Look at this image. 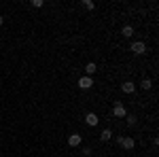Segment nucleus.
Instances as JSON below:
<instances>
[{"mask_svg": "<svg viewBox=\"0 0 159 157\" xmlns=\"http://www.w3.org/2000/svg\"><path fill=\"white\" fill-rule=\"evenodd\" d=\"M100 138H102L104 142H108L110 138H112V132H110V130H102V134H100Z\"/></svg>", "mask_w": 159, "mask_h": 157, "instance_id": "10", "label": "nucleus"}, {"mask_svg": "<svg viewBox=\"0 0 159 157\" xmlns=\"http://www.w3.org/2000/svg\"><path fill=\"white\" fill-rule=\"evenodd\" d=\"M129 51H132V53H136V55H142V53H147V45H144L142 40H136V43H132Z\"/></svg>", "mask_w": 159, "mask_h": 157, "instance_id": "1", "label": "nucleus"}, {"mask_svg": "<svg viewBox=\"0 0 159 157\" xmlns=\"http://www.w3.org/2000/svg\"><path fill=\"white\" fill-rule=\"evenodd\" d=\"M121 91H123V94H134V91H136V85L132 83V81H125V83L121 85Z\"/></svg>", "mask_w": 159, "mask_h": 157, "instance_id": "7", "label": "nucleus"}, {"mask_svg": "<svg viewBox=\"0 0 159 157\" xmlns=\"http://www.w3.org/2000/svg\"><path fill=\"white\" fill-rule=\"evenodd\" d=\"M140 87H142V89H151V87H153V81H151V79H144V81L140 83Z\"/></svg>", "mask_w": 159, "mask_h": 157, "instance_id": "11", "label": "nucleus"}, {"mask_svg": "<svg viewBox=\"0 0 159 157\" xmlns=\"http://www.w3.org/2000/svg\"><path fill=\"white\" fill-rule=\"evenodd\" d=\"M2 24H4V19H2V15H0V25H2Z\"/></svg>", "mask_w": 159, "mask_h": 157, "instance_id": "15", "label": "nucleus"}, {"mask_svg": "<svg viewBox=\"0 0 159 157\" xmlns=\"http://www.w3.org/2000/svg\"><path fill=\"white\" fill-rule=\"evenodd\" d=\"M91 85H93V79H91V76H81V79H79V87H81V89H89Z\"/></svg>", "mask_w": 159, "mask_h": 157, "instance_id": "6", "label": "nucleus"}, {"mask_svg": "<svg viewBox=\"0 0 159 157\" xmlns=\"http://www.w3.org/2000/svg\"><path fill=\"white\" fill-rule=\"evenodd\" d=\"M121 34L125 38H129V36H134V28L132 25H123V30H121Z\"/></svg>", "mask_w": 159, "mask_h": 157, "instance_id": "9", "label": "nucleus"}, {"mask_svg": "<svg viewBox=\"0 0 159 157\" xmlns=\"http://www.w3.org/2000/svg\"><path fill=\"white\" fill-rule=\"evenodd\" d=\"M81 142H83V136H81V134H70V136H68V145L70 146H79Z\"/></svg>", "mask_w": 159, "mask_h": 157, "instance_id": "4", "label": "nucleus"}, {"mask_svg": "<svg viewBox=\"0 0 159 157\" xmlns=\"http://www.w3.org/2000/svg\"><path fill=\"white\" fill-rule=\"evenodd\" d=\"M119 145L123 146V149H127V151H132L136 146V142H134V138H127V136H123V138H119Z\"/></svg>", "mask_w": 159, "mask_h": 157, "instance_id": "3", "label": "nucleus"}, {"mask_svg": "<svg viewBox=\"0 0 159 157\" xmlns=\"http://www.w3.org/2000/svg\"><path fill=\"white\" fill-rule=\"evenodd\" d=\"M125 115H127V110H125V106H123L121 102H117V104L112 106V117L121 119V117H125Z\"/></svg>", "mask_w": 159, "mask_h": 157, "instance_id": "2", "label": "nucleus"}, {"mask_svg": "<svg viewBox=\"0 0 159 157\" xmlns=\"http://www.w3.org/2000/svg\"><path fill=\"white\" fill-rule=\"evenodd\" d=\"M98 121H100V117L96 115V113H87V115H85V123H87V125H91V127L98 125Z\"/></svg>", "mask_w": 159, "mask_h": 157, "instance_id": "5", "label": "nucleus"}, {"mask_svg": "<svg viewBox=\"0 0 159 157\" xmlns=\"http://www.w3.org/2000/svg\"><path fill=\"white\" fill-rule=\"evenodd\" d=\"M125 117H127V123H129V125L136 123V115H125Z\"/></svg>", "mask_w": 159, "mask_h": 157, "instance_id": "13", "label": "nucleus"}, {"mask_svg": "<svg viewBox=\"0 0 159 157\" xmlns=\"http://www.w3.org/2000/svg\"><path fill=\"white\" fill-rule=\"evenodd\" d=\"M83 4H85V9H89V11L96 9V2H91V0H83Z\"/></svg>", "mask_w": 159, "mask_h": 157, "instance_id": "12", "label": "nucleus"}, {"mask_svg": "<svg viewBox=\"0 0 159 157\" xmlns=\"http://www.w3.org/2000/svg\"><path fill=\"white\" fill-rule=\"evenodd\" d=\"M96 70H98V66H96V62H89L85 66V72H87V76H91V74H96Z\"/></svg>", "mask_w": 159, "mask_h": 157, "instance_id": "8", "label": "nucleus"}, {"mask_svg": "<svg viewBox=\"0 0 159 157\" xmlns=\"http://www.w3.org/2000/svg\"><path fill=\"white\" fill-rule=\"evenodd\" d=\"M43 4H45V2H43V0H32V7H36V9H40V7H43Z\"/></svg>", "mask_w": 159, "mask_h": 157, "instance_id": "14", "label": "nucleus"}]
</instances>
